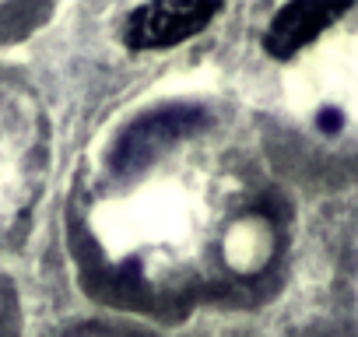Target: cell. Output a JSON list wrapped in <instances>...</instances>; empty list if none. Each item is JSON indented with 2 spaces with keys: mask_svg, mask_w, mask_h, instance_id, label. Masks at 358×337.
<instances>
[{
  "mask_svg": "<svg viewBox=\"0 0 358 337\" xmlns=\"http://www.w3.org/2000/svg\"><path fill=\"white\" fill-rule=\"evenodd\" d=\"M344 15H348V4H288L271 22L264 46L271 57H292Z\"/></svg>",
  "mask_w": 358,
  "mask_h": 337,
  "instance_id": "obj_2",
  "label": "cell"
},
{
  "mask_svg": "<svg viewBox=\"0 0 358 337\" xmlns=\"http://www.w3.org/2000/svg\"><path fill=\"white\" fill-rule=\"evenodd\" d=\"M222 8L218 4H144L127 18V46L130 50H158L183 43L201 32Z\"/></svg>",
  "mask_w": 358,
  "mask_h": 337,
  "instance_id": "obj_1",
  "label": "cell"
},
{
  "mask_svg": "<svg viewBox=\"0 0 358 337\" xmlns=\"http://www.w3.org/2000/svg\"><path fill=\"white\" fill-rule=\"evenodd\" d=\"M320 127H323V130H337V127H341V116H337V109H323V116H320Z\"/></svg>",
  "mask_w": 358,
  "mask_h": 337,
  "instance_id": "obj_4",
  "label": "cell"
},
{
  "mask_svg": "<svg viewBox=\"0 0 358 337\" xmlns=\"http://www.w3.org/2000/svg\"><path fill=\"white\" fill-rule=\"evenodd\" d=\"M190 123H194L190 113H162V116L141 123V127L120 144V151H116V165H120V168H127V165H141V162H144L162 141H169L172 134H179V130L190 127Z\"/></svg>",
  "mask_w": 358,
  "mask_h": 337,
  "instance_id": "obj_3",
  "label": "cell"
}]
</instances>
